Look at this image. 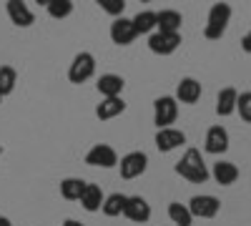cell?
<instances>
[{"label": "cell", "instance_id": "1f68e13d", "mask_svg": "<svg viewBox=\"0 0 251 226\" xmlns=\"http://www.w3.org/2000/svg\"><path fill=\"white\" fill-rule=\"evenodd\" d=\"M0 98H3V96H0Z\"/></svg>", "mask_w": 251, "mask_h": 226}, {"label": "cell", "instance_id": "30bf717a", "mask_svg": "<svg viewBox=\"0 0 251 226\" xmlns=\"http://www.w3.org/2000/svg\"><path fill=\"white\" fill-rule=\"evenodd\" d=\"M123 216L128 221H133V224H146L151 219V203L146 201L143 196H128L126 209H123Z\"/></svg>", "mask_w": 251, "mask_h": 226}, {"label": "cell", "instance_id": "6da1fadb", "mask_svg": "<svg viewBox=\"0 0 251 226\" xmlns=\"http://www.w3.org/2000/svg\"><path fill=\"white\" fill-rule=\"evenodd\" d=\"M174 171H176L181 178L191 181V183H206L208 176H211V171L206 169V161H203L201 151H196V149H188V151L181 156V161H176Z\"/></svg>", "mask_w": 251, "mask_h": 226}, {"label": "cell", "instance_id": "d6986e66", "mask_svg": "<svg viewBox=\"0 0 251 226\" xmlns=\"http://www.w3.org/2000/svg\"><path fill=\"white\" fill-rule=\"evenodd\" d=\"M126 111V100L118 96V98H103L100 103L96 106V116L100 118V121H111V118H116V116H121Z\"/></svg>", "mask_w": 251, "mask_h": 226}, {"label": "cell", "instance_id": "4316f807", "mask_svg": "<svg viewBox=\"0 0 251 226\" xmlns=\"http://www.w3.org/2000/svg\"><path fill=\"white\" fill-rule=\"evenodd\" d=\"M236 113H239V116H241L246 123H251V91H246V93H239Z\"/></svg>", "mask_w": 251, "mask_h": 226}, {"label": "cell", "instance_id": "3957f363", "mask_svg": "<svg viewBox=\"0 0 251 226\" xmlns=\"http://www.w3.org/2000/svg\"><path fill=\"white\" fill-rule=\"evenodd\" d=\"M93 73H96V58H93V53L83 50V53H78L73 58V63L68 68V80L75 83V86H80V83H86V80H91Z\"/></svg>", "mask_w": 251, "mask_h": 226}, {"label": "cell", "instance_id": "cb8c5ba5", "mask_svg": "<svg viewBox=\"0 0 251 226\" xmlns=\"http://www.w3.org/2000/svg\"><path fill=\"white\" fill-rule=\"evenodd\" d=\"M169 219L178 226H191L194 224V216H191V211H188V206L186 203H178V201L169 203Z\"/></svg>", "mask_w": 251, "mask_h": 226}, {"label": "cell", "instance_id": "d4e9b609", "mask_svg": "<svg viewBox=\"0 0 251 226\" xmlns=\"http://www.w3.org/2000/svg\"><path fill=\"white\" fill-rule=\"evenodd\" d=\"M18 83V73L13 66H0V96H8L15 91Z\"/></svg>", "mask_w": 251, "mask_h": 226}, {"label": "cell", "instance_id": "277c9868", "mask_svg": "<svg viewBox=\"0 0 251 226\" xmlns=\"http://www.w3.org/2000/svg\"><path fill=\"white\" fill-rule=\"evenodd\" d=\"M178 116V100L174 96H161L153 100V123L161 128H171V123Z\"/></svg>", "mask_w": 251, "mask_h": 226}, {"label": "cell", "instance_id": "7402d4cb", "mask_svg": "<svg viewBox=\"0 0 251 226\" xmlns=\"http://www.w3.org/2000/svg\"><path fill=\"white\" fill-rule=\"evenodd\" d=\"M131 20H133V28H136L138 35H146V33H153L156 30V13L153 10H141Z\"/></svg>", "mask_w": 251, "mask_h": 226}, {"label": "cell", "instance_id": "44dd1931", "mask_svg": "<svg viewBox=\"0 0 251 226\" xmlns=\"http://www.w3.org/2000/svg\"><path fill=\"white\" fill-rule=\"evenodd\" d=\"M86 183H88V181L75 178V176L63 178V181H60V196L66 199V201H80L83 191H86Z\"/></svg>", "mask_w": 251, "mask_h": 226}, {"label": "cell", "instance_id": "5bb4252c", "mask_svg": "<svg viewBox=\"0 0 251 226\" xmlns=\"http://www.w3.org/2000/svg\"><path fill=\"white\" fill-rule=\"evenodd\" d=\"M181 23H183V18H181L178 10L166 8V10L156 13V30L158 33H178L181 30Z\"/></svg>", "mask_w": 251, "mask_h": 226}, {"label": "cell", "instance_id": "52a82bcc", "mask_svg": "<svg viewBox=\"0 0 251 226\" xmlns=\"http://www.w3.org/2000/svg\"><path fill=\"white\" fill-rule=\"evenodd\" d=\"M86 163L88 166H100V169H113V166H118V153L108 143H96L86 153Z\"/></svg>", "mask_w": 251, "mask_h": 226}, {"label": "cell", "instance_id": "8fae6325", "mask_svg": "<svg viewBox=\"0 0 251 226\" xmlns=\"http://www.w3.org/2000/svg\"><path fill=\"white\" fill-rule=\"evenodd\" d=\"M203 149L206 153H226L228 151V131L224 126H211L206 131V141H203Z\"/></svg>", "mask_w": 251, "mask_h": 226}, {"label": "cell", "instance_id": "9a60e30c", "mask_svg": "<svg viewBox=\"0 0 251 226\" xmlns=\"http://www.w3.org/2000/svg\"><path fill=\"white\" fill-rule=\"evenodd\" d=\"M123 86H126V80H123L121 75H116V73L100 75L98 83H96V88H98V93H100L103 98H118L121 91H123Z\"/></svg>", "mask_w": 251, "mask_h": 226}, {"label": "cell", "instance_id": "5b68a950", "mask_svg": "<svg viewBox=\"0 0 251 226\" xmlns=\"http://www.w3.org/2000/svg\"><path fill=\"white\" fill-rule=\"evenodd\" d=\"M121 176L126 181H131V178H138L146 174V169H149V156H146L143 151H131V153H126L121 158Z\"/></svg>", "mask_w": 251, "mask_h": 226}, {"label": "cell", "instance_id": "7c38bea8", "mask_svg": "<svg viewBox=\"0 0 251 226\" xmlns=\"http://www.w3.org/2000/svg\"><path fill=\"white\" fill-rule=\"evenodd\" d=\"M178 103H186V106H194L196 100L201 98V83L196 78L191 75H186L178 80V86H176V96H174Z\"/></svg>", "mask_w": 251, "mask_h": 226}, {"label": "cell", "instance_id": "2e32d148", "mask_svg": "<svg viewBox=\"0 0 251 226\" xmlns=\"http://www.w3.org/2000/svg\"><path fill=\"white\" fill-rule=\"evenodd\" d=\"M211 176H214L216 183H221V186H231V183H236V178H239V169L231 161H219V163H214Z\"/></svg>", "mask_w": 251, "mask_h": 226}, {"label": "cell", "instance_id": "e0dca14e", "mask_svg": "<svg viewBox=\"0 0 251 226\" xmlns=\"http://www.w3.org/2000/svg\"><path fill=\"white\" fill-rule=\"evenodd\" d=\"M8 15L13 20V25H18V28H30L33 20H35L30 8L25 3H20V0H10L8 3Z\"/></svg>", "mask_w": 251, "mask_h": 226}, {"label": "cell", "instance_id": "f546056e", "mask_svg": "<svg viewBox=\"0 0 251 226\" xmlns=\"http://www.w3.org/2000/svg\"><path fill=\"white\" fill-rule=\"evenodd\" d=\"M63 226H83V224L75 221V219H66V221H63Z\"/></svg>", "mask_w": 251, "mask_h": 226}, {"label": "cell", "instance_id": "4fadbf2b", "mask_svg": "<svg viewBox=\"0 0 251 226\" xmlns=\"http://www.w3.org/2000/svg\"><path fill=\"white\" fill-rule=\"evenodd\" d=\"M181 143H186V133L178 131V128H174V126H171V128H161V131L156 133V149L163 151V153L178 149Z\"/></svg>", "mask_w": 251, "mask_h": 226}, {"label": "cell", "instance_id": "7a4b0ae2", "mask_svg": "<svg viewBox=\"0 0 251 226\" xmlns=\"http://www.w3.org/2000/svg\"><path fill=\"white\" fill-rule=\"evenodd\" d=\"M228 23H231V5L228 3H214L211 10H208V20H206V28H203V35L208 40H219Z\"/></svg>", "mask_w": 251, "mask_h": 226}, {"label": "cell", "instance_id": "484cf974", "mask_svg": "<svg viewBox=\"0 0 251 226\" xmlns=\"http://www.w3.org/2000/svg\"><path fill=\"white\" fill-rule=\"evenodd\" d=\"M46 8L53 18H68L73 13V3L71 0H46Z\"/></svg>", "mask_w": 251, "mask_h": 226}, {"label": "cell", "instance_id": "ffe728a7", "mask_svg": "<svg viewBox=\"0 0 251 226\" xmlns=\"http://www.w3.org/2000/svg\"><path fill=\"white\" fill-rule=\"evenodd\" d=\"M103 201H106V196H103L100 186H96V183H86V191H83L80 196V203H83V209L96 214L103 209Z\"/></svg>", "mask_w": 251, "mask_h": 226}, {"label": "cell", "instance_id": "ac0fdd59", "mask_svg": "<svg viewBox=\"0 0 251 226\" xmlns=\"http://www.w3.org/2000/svg\"><path fill=\"white\" fill-rule=\"evenodd\" d=\"M236 103H239V91L236 88H221L216 96V113L219 116H231L236 113Z\"/></svg>", "mask_w": 251, "mask_h": 226}, {"label": "cell", "instance_id": "83f0119b", "mask_svg": "<svg viewBox=\"0 0 251 226\" xmlns=\"http://www.w3.org/2000/svg\"><path fill=\"white\" fill-rule=\"evenodd\" d=\"M100 8L106 10L108 15H113V18H123L126 3H123V0H100Z\"/></svg>", "mask_w": 251, "mask_h": 226}, {"label": "cell", "instance_id": "ba28073f", "mask_svg": "<svg viewBox=\"0 0 251 226\" xmlns=\"http://www.w3.org/2000/svg\"><path fill=\"white\" fill-rule=\"evenodd\" d=\"M181 46V33H151L149 35V48L156 55H171Z\"/></svg>", "mask_w": 251, "mask_h": 226}, {"label": "cell", "instance_id": "603a6c76", "mask_svg": "<svg viewBox=\"0 0 251 226\" xmlns=\"http://www.w3.org/2000/svg\"><path fill=\"white\" fill-rule=\"evenodd\" d=\"M126 201H128V196H126V194H111V196H106V201H103V214H106V216H121L123 214V209H126Z\"/></svg>", "mask_w": 251, "mask_h": 226}, {"label": "cell", "instance_id": "f1b7e54d", "mask_svg": "<svg viewBox=\"0 0 251 226\" xmlns=\"http://www.w3.org/2000/svg\"><path fill=\"white\" fill-rule=\"evenodd\" d=\"M241 48H244V53H249V55H251V30L241 38Z\"/></svg>", "mask_w": 251, "mask_h": 226}, {"label": "cell", "instance_id": "9c48e42d", "mask_svg": "<svg viewBox=\"0 0 251 226\" xmlns=\"http://www.w3.org/2000/svg\"><path fill=\"white\" fill-rule=\"evenodd\" d=\"M136 38H138V33L133 28L131 18H116L111 23V40L116 46H131Z\"/></svg>", "mask_w": 251, "mask_h": 226}, {"label": "cell", "instance_id": "4dcf8cb0", "mask_svg": "<svg viewBox=\"0 0 251 226\" xmlns=\"http://www.w3.org/2000/svg\"><path fill=\"white\" fill-rule=\"evenodd\" d=\"M0 226H13V224H10L8 216H0Z\"/></svg>", "mask_w": 251, "mask_h": 226}, {"label": "cell", "instance_id": "8992f818", "mask_svg": "<svg viewBox=\"0 0 251 226\" xmlns=\"http://www.w3.org/2000/svg\"><path fill=\"white\" fill-rule=\"evenodd\" d=\"M188 211H191L194 219H214L221 211V201L211 194H201L188 201Z\"/></svg>", "mask_w": 251, "mask_h": 226}]
</instances>
